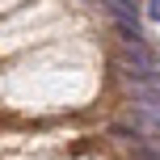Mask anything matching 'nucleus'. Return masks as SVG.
<instances>
[{
    "instance_id": "obj_2",
    "label": "nucleus",
    "mask_w": 160,
    "mask_h": 160,
    "mask_svg": "<svg viewBox=\"0 0 160 160\" xmlns=\"http://www.w3.org/2000/svg\"><path fill=\"white\" fill-rule=\"evenodd\" d=\"M105 8H110L114 17H131V21H139V0H105Z\"/></svg>"
},
{
    "instance_id": "obj_4",
    "label": "nucleus",
    "mask_w": 160,
    "mask_h": 160,
    "mask_svg": "<svg viewBox=\"0 0 160 160\" xmlns=\"http://www.w3.org/2000/svg\"><path fill=\"white\" fill-rule=\"evenodd\" d=\"M148 17H152V21H160V0H148Z\"/></svg>"
},
{
    "instance_id": "obj_1",
    "label": "nucleus",
    "mask_w": 160,
    "mask_h": 160,
    "mask_svg": "<svg viewBox=\"0 0 160 160\" xmlns=\"http://www.w3.org/2000/svg\"><path fill=\"white\" fill-rule=\"evenodd\" d=\"M118 63L127 68V76H135L139 84H152L156 80V59H152V51H148V42H122Z\"/></svg>"
},
{
    "instance_id": "obj_3",
    "label": "nucleus",
    "mask_w": 160,
    "mask_h": 160,
    "mask_svg": "<svg viewBox=\"0 0 160 160\" xmlns=\"http://www.w3.org/2000/svg\"><path fill=\"white\" fill-rule=\"evenodd\" d=\"M114 21H118V38H122V42H143L139 21H131V17H114Z\"/></svg>"
}]
</instances>
